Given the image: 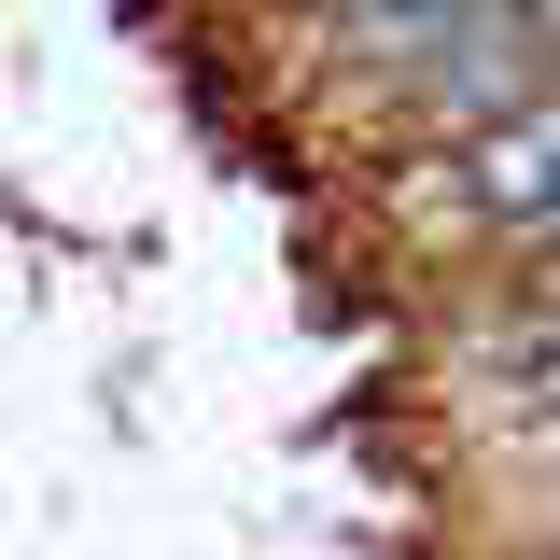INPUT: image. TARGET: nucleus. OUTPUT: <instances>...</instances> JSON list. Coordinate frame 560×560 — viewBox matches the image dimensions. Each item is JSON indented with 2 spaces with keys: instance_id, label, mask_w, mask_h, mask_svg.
Instances as JSON below:
<instances>
[{
  "instance_id": "nucleus-1",
  "label": "nucleus",
  "mask_w": 560,
  "mask_h": 560,
  "mask_svg": "<svg viewBox=\"0 0 560 560\" xmlns=\"http://www.w3.org/2000/svg\"><path fill=\"white\" fill-rule=\"evenodd\" d=\"M393 224H434V238H490V253H560V84L518 98L504 127L420 154Z\"/></svg>"
},
{
  "instance_id": "nucleus-2",
  "label": "nucleus",
  "mask_w": 560,
  "mask_h": 560,
  "mask_svg": "<svg viewBox=\"0 0 560 560\" xmlns=\"http://www.w3.org/2000/svg\"><path fill=\"white\" fill-rule=\"evenodd\" d=\"M518 98H547V70H533V28L518 14H477L463 43H434L420 70H393V84H364V127L378 140H477V127H504Z\"/></svg>"
},
{
  "instance_id": "nucleus-3",
  "label": "nucleus",
  "mask_w": 560,
  "mask_h": 560,
  "mask_svg": "<svg viewBox=\"0 0 560 560\" xmlns=\"http://www.w3.org/2000/svg\"><path fill=\"white\" fill-rule=\"evenodd\" d=\"M533 560H560V533H547V547H533Z\"/></svg>"
}]
</instances>
